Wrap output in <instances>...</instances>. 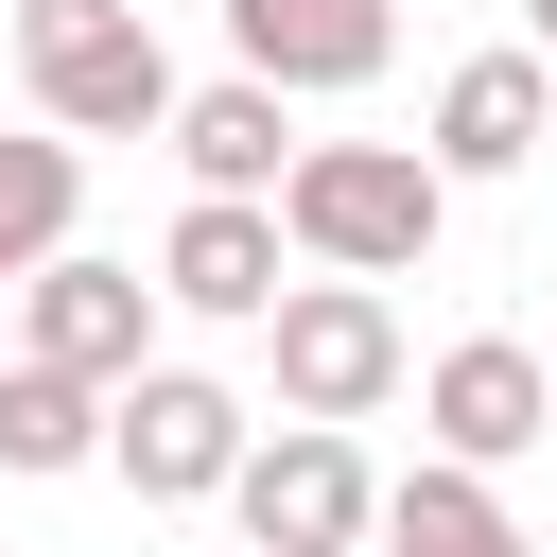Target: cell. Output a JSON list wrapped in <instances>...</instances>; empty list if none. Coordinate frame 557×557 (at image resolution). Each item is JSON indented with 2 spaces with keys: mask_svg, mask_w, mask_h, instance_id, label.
<instances>
[{
  "mask_svg": "<svg viewBox=\"0 0 557 557\" xmlns=\"http://www.w3.org/2000/svg\"><path fill=\"white\" fill-rule=\"evenodd\" d=\"M366 540H383V557H540V540L505 522V470H470V453H418Z\"/></svg>",
  "mask_w": 557,
  "mask_h": 557,
  "instance_id": "obj_12",
  "label": "cell"
},
{
  "mask_svg": "<svg viewBox=\"0 0 557 557\" xmlns=\"http://www.w3.org/2000/svg\"><path fill=\"white\" fill-rule=\"evenodd\" d=\"M278 261H296V244H278V191H191L174 244H157V296L209 313V331H261V313H278Z\"/></svg>",
  "mask_w": 557,
  "mask_h": 557,
  "instance_id": "obj_9",
  "label": "cell"
},
{
  "mask_svg": "<svg viewBox=\"0 0 557 557\" xmlns=\"http://www.w3.org/2000/svg\"><path fill=\"white\" fill-rule=\"evenodd\" d=\"M244 383H209V366H122L104 383V470L139 487V505H226V470H244Z\"/></svg>",
  "mask_w": 557,
  "mask_h": 557,
  "instance_id": "obj_5",
  "label": "cell"
},
{
  "mask_svg": "<svg viewBox=\"0 0 557 557\" xmlns=\"http://www.w3.org/2000/svg\"><path fill=\"white\" fill-rule=\"evenodd\" d=\"M418 435L470 453V470H522V453L557 435V366H540L522 331H453V348L418 366Z\"/></svg>",
  "mask_w": 557,
  "mask_h": 557,
  "instance_id": "obj_7",
  "label": "cell"
},
{
  "mask_svg": "<svg viewBox=\"0 0 557 557\" xmlns=\"http://www.w3.org/2000/svg\"><path fill=\"white\" fill-rule=\"evenodd\" d=\"M557 139V52H470V70H435V122H418V157L453 174V191H487V174H522Z\"/></svg>",
  "mask_w": 557,
  "mask_h": 557,
  "instance_id": "obj_8",
  "label": "cell"
},
{
  "mask_svg": "<svg viewBox=\"0 0 557 557\" xmlns=\"http://www.w3.org/2000/svg\"><path fill=\"white\" fill-rule=\"evenodd\" d=\"M540 557H557V540H540Z\"/></svg>",
  "mask_w": 557,
  "mask_h": 557,
  "instance_id": "obj_17",
  "label": "cell"
},
{
  "mask_svg": "<svg viewBox=\"0 0 557 557\" xmlns=\"http://www.w3.org/2000/svg\"><path fill=\"white\" fill-rule=\"evenodd\" d=\"M157 278L139 261H104V244H52L35 278H17V348L35 366H87V383H122V366H157Z\"/></svg>",
  "mask_w": 557,
  "mask_h": 557,
  "instance_id": "obj_6",
  "label": "cell"
},
{
  "mask_svg": "<svg viewBox=\"0 0 557 557\" xmlns=\"http://www.w3.org/2000/svg\"><path fill=\"white\" fill-rule=\"evenodd\" d=\"M226 52H244L261 87L331 104V87H383V52H400V0H226Z\"/></svg>",
  "mask_w": 557,
  "mask_h": 557,
  "instance_id": "obj_10",
  "label": "cell"
},
{
  "mask_svg": "<svg viewBox=\"0 0 557 557\" xmlns=\"http://www.w3.org/2000/svg\"><path fill=\"white\" fill-rule=\"evenodd\" d=\"M0 470H17V487H52V470H104V383H87V366H35V348H0Z\"/></svg>",
  "mask_w": 557,
  "mask_h": 557,
  "instance_id": "obj_13",
  "label": "cell"
},
{
  "mask_svg": "<svg viewBox=\"0 0 557 557\" xmlns=\"http://www.w3.org/2000/svg\"><path fill=\"white\" fill-rule=\"evenodd\" d=\"M435 226H453V174L418 139H296V174H278V244L331 278H418Z\"/></svg>",
  "mask_w": 557,
  "mask_h": 557,
  "instance_id": "obj_1",
  "label": "cell"
},
{
  "mask_svg": "<svg viewBox=\"0 0 557 557\" xmlns=\"http://www.w3.org/2000/svg\"><path fill=\"white\" fill-rule=\"evenodd\" d=\"M400 313H383V278H278V313H261V383H278V418H383L400 400Z\"/></svg>",
  "mask_w": 557,
  "mask_h": 557,
  "instance_id": "obj_3",
  "label": "cell"
},
{
  "mask_svg": "<svg viewBox=\"0 0 557 557\" xmlns=\"http://www.w3.org/2000/svg\"><path fill=\"white\" fill-rule=\"evenodd\" d=\"M226 522H244V557H348V540L383 522V470H366L348 418H278V435H244Z\"/></svg>",
  "mask_w": 557,
  "mask_h": 557,
  "instance_id": "obj_4",
  "label": "cell"
},
{
  "mask_svg": "<svg viewBox=\"0 0 557 557\" xmlns=\"http://www.w3.org/2000/svg\"><path fill=\"white\" fill-rule=\"evenodd\" d=\"M17 87L70 139H157L174 122V52H157L139 0H17Z\"/></svg>",
  "mask_w": 557,
  "mask_h": 557,
  "instance_id": "obj_2",
  "label": "cell"
},
{
  "mask_svg": "<svg viewBox=\"0 0 557 557\" xmlns=\"http://www.w3.org/2000/svg\"><path fill=\"white\" fill-rule=\"evenodd\" d=\"M522 52H557V0H522Z\"/></svg>",
  "mask_w": 557,
  "mask_h": 557,
  "instance_id": "obj_15",
  "label": "cell"
},
{
  "mask_svg": "<svg viewBox=\"0 0 557 557\" xmlns=\"http://www.w3.org/2000/svg\"><path fill=\"white\" fill-rule=\"evenodd\" d=\"M70 226H87V139H70V122L0 139V296H17V278H35Z\"/></svg>",
  "mask_w": 557,
  "mask_h": 557,
  "instance_id": "obj_14",
  "label": "cell"
},
{
  "mask_svg": "<svg viewBox=\"0 0 557 557\" xmlns=\"http://www.w3.org/2000/svg\"><path fill=\"white\" fill-rule=\"evenodd\" d=\"M157 139L191 157V191H278V174H296V87H261V70L174 87V122H157Z\"/></svg>",
  "mask_w": 557,
  "mask_h": 557,
  "instance_id": "obj_11",
  "label": "cell"
},
{
  "mask_svg": "<svg viewBox=\"0 0 557 557\" xmlns=\"http://www.w3.org/2000/svg\"><path fill=\"white\" fill-rule=\"evenodd\" d=\"M540 366H557V348H540Z\"/></svg>",
  "mask_w": 557,
  "mask_h": 557,
  "instance_id": "obj_16",
  "label": "cell"
}]
</instances>
